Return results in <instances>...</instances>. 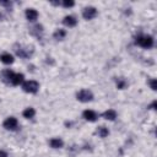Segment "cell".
Here are the masks:
<instances>
[{
  "instance_id": "cell-3",
  "label": "cell",
  "mask_w": 157,
  "mask_h": 157,
  "mask_svg": "<svg viewBox=\"0 0 157 157\" xmlns=\"http://www.w3.org/2000/svg\"><path fill=\"white\" fill-rule=\"evenodd\" d=\"M22 90L27 93H37L39 90V83L34 80H29V81H25L22 83Z\"/></svg>"
},
{
  "instance_id": "cell-8",
  "label": "cell",
  "mask_w": 157,
  "mask_h": 157,
  "mask_svg": "<svg viewBox=\"0 0 157 157\" xmlns=\"http://www.w3.org/2000/svg\"><path fill=\"white\" fill-rule=\"evenodd\" d=\"M82 117H83L86 120H88V121H96V120L98 119V114H97L94 110H91V109L83 110Z\"/></svg>"
},
{
  "instance_id": "cell-15",
  "label": "cell",
  "mask_w": 157,
  "mask_h": 157,
  "mask_svg": "<svg viewBox=\"0 0 157 157\" xmlns=\"http://www.w3.org/2000/svg\"><path fill=\"white\" fill-rule=\"evenodd\" d=\"M115 85H117V88L124 90L128 86V81L124 77H115Z\"/></svg>"
},
{
  "instance_id": "cell-21",
  "label": "cell",
  "mask_w": 157,
  "mask_h": 157,
  "mask_svg": "<svg viewBox=\"0 0 157 157\" xmlns=\"http://www.w3.org/2000/svg\"><path fill=\"white\" fill-rule=\"evenodd\" d=\"M148 85H150V87H151L153 91L157 90V81H156L155 78H151V80L148 81Z\"/></svg>"
},
{
  "instance_id": "cell-5",
  "label": "cell",
  "mask_w": 157,
  "mask_h": 157,
  "mask_svg": "<svg viewBox=\"0 0 157 157\" xmlns=\"http://www.w3.org/2000/svg\"><path fill=\"white\" fill-rule=\"evenodd\" d=\"M2 125H4V128L6 130H10V131H15V130L18 129V121H17V119L15 117L6 118L4 120V123H2Z\"/></svg>"
},
{
  "instance_id": "cell-20",
  "label": "cell",
  "mask_w": 157,
  "mask_h": 157,
  "mask_svg": "<svg viewBox=\"0 0 157 157\" xmlns=\"http://www.w3.org/2000/svg\"><path fill=\"white\" fill-rule=\"evenodd\" d=\"M60 5H63L64 7L69 9V7H72L75 5V2L72 0H63V1H60Z\"/></svg>"
},
{
  "instance_id": "cell-10",
  "label": "cell",
  "mask_w": 157,
  "mask_h": 157,
  "mask_svg": "<svg viewBox=\"0 0 157 157\" xmlns=\"http://www.w3.org/2000/svg\"><path fill=\"white\" fill-rule=\"evenodd\" d=\"M63 23H64L65 26H67V27H75V26L77 25V20H76L75 16L69 15V16H65V17H64Z\"/></svg>"
},
{
  "instance_id": "cell-19",
  "label": "cell",
  "mask_w": 157,
  "mask_h": 157,
  "mask_svg": "<svg viewBox=\"0 0 157 157\" xmlns=\"http://www.w3.org/2000/svg\"><path fill=\"white\" fill-rule=\"evenodd\" d=\"M23 78H25L23 74H16V75H15V78H13V83H12V86H17V85L22 83V82H23Z\"/></svg>"
},
{
  "instance_id": "cell-17",
  "label": "cell",
  "mask_w": 157,
  "mask_h": 157,
  "mask_svg": "<svg viewBox=\"0 0 157 157\" xmlns=\"http://www.w3.org/2000/svg\"><path fill=\"white\" fill-rule=\"evenodd\" d=\"M96 134L99 136V137H107L109 135V130L105 128V126H99L96 131Z\"/></svg>"
},
{
  "instance_id": "cell-23",
  "label": "cell",
  "mask_w": 157,
  "mask_h": 157,
  "mask_svg": "<svg viewBox=\"0 0 157 157\" xmlns=\"http://www.w3.org/2000/svg\"><path fill=\"white\" fill-rule=\"evenodd\" d=\"M156 107H157V102H156V101H153V102L148 105V108H150V109H156Z\"/></svg>"
},
{
  "instance_id": "cell-2",
  "label": "cell",
  "mask_w": 157,
  "mask_h": 157,
  "mask_svg": "<svg viewBox=\"0 0 157 157\" xmlns=\"http://www.w3.org/2000/svg\"><path fill=\"white\" fill-rule=\"evenodd\" d=\"M135 43L141 48L150 49L153 47V38L148 34H137L135 36Z\"/></svg>"
},
{
  "instance_id": "cell-1",
  "label": "cell",
  "mask_w": 157,
  "mask_h": 157,
  "mask_svg": "<svg viewBox=\"0 0 157 157\" xmlns=\"http://www.w3.org/2000/svg\"><path fill=\"white\" fill-rule=\"evenodd\" d=\"M13 50H15V53H16L17 56H20V58H22V59H28V58H31L32 54L34 53V47H33V45H31V47H25V45H22V44L16 43V44L13 45Z\"/></svg>"
},
{
  "instance_id": "cell-24",
  "label": "cell",
  "mask_w": 157,
  "mask_h": 157,
  "mask_svg": "<svg viewBox=\"0 0 157 157\" xmlns=\"http://www.w3.org/2000/svg\"><path fill=\"white\" fill-rule=\"evenodd\" d=\"M0 157H7V153L5 151H0Z\"/></svg>"
},
{
  "instance_id": "cell-13",
  "label": "cell",
  "mask_w": 157,
  "mask_h": 157,
  "mask_svg": "<svg viewBox=\"0 0 157 157\" xmlns=\"http://www.w3.org/2000/svg\"><path fill=\"white\" fill-rule=\"evenodd\" d=\"M0 60H1L4 64L9 65V64H12V63H13V56H12L10 53H2V54L0 55Z\"/></svg>"
},
{
  "instance_id": "cell-9",
  "label": "cell",
  "mask_w": 157,
  "mask_h": 157,
  "mask_svg": "<svg viewBox=\"0 0 157 157\" xmlns=\"http://www.w3.org/2000/svg\"><path fill=\"white\" fill-rule=\"evenodd\" d=\"M43 32H44V29H43V26H42V25H36V26H33V27L29 28V33H31L32 36L37 37L38 39L42 38Z\"/></svg>"
},
{
  "instance_id": "cell-12",
  "label": "cell",
  "mask_w": 157,
  "mask_h": 157,
  "mask_svg": "<svg viewBox=\"0 0 157 157\" xmlns=\"http://www.w3.org/2000/svg\"><path fill=\"white\" fill-rule=\"evenodd\" d=\"M49 145H50V147H53V148H61V147L64 146V142H63L61 139L54 137V139H50Z\"/></svg>"
},
{
  "instance_id": "cell-14",
  "label": "cell",
  "mask_w": 157,
  "mask_h": 157,
  "mask_svg": "<svg viewBox=\"0 0 157 157\" xmlns=\"http://www.w3.org/2000/svg\"><path fill=\"white\" fill-rule=\"evenodd\" d=\"M102 115H103V118L107 119V120H115V118H117V112H115L114 109H108V110H105Z\"/></svg>"
},
{
  "instance_id": "cell-11",
  "label": "cell",
  "mask_w": 157,
  "mask_h": 157,
  "mask_svg": "<svg viewBox=\"0 0 157 157\" xmlns=\"http://www.w3.org/2000/svg\"><path fill=\"white\" fill-rule=\"evenodd\" d=\"M26 18L28 21H36L38 18V11L34 10V9H27L26 10Z\"/></svg>"
},
{
  "instance_id": "cell-18",
  "label": "cell",
  "mask_w": 157,
  "mask_h": 157,
  "mask_svg": "<svg viewBox=\"0 0 157 157\" xmlns=\"http://www.w3.org/2000/svg\"><path fill=\"white\" fill-rule=\"evenodd\" d=\"M23 117L25 118H27V119H31V118H33L34 117V114H36V110H34V108H26L25 110H23Z\"/></svg>"
},
{
  "instance_id": "cell-16",
  "label": "cell",
  "mask_w": 157,
  "mask_h": 157,
  "mask_svg": "<svg viewBox=\"0 0 157 157\" xmlns=\"http://www.w3.org/2000/svg\"><path fill=\"white\" fill-rule=\"evenodd\" d=\"M65 36H66V31L63 29V28H59V29H56V31L53 33V37H54L56 40H61V39H64Z\"/></svg>"
},
{
  "instance_id": "cell-4",
  "label": "cell",
  "mask_w": 157,
  "mask_h": 157,
  "mask_svg": "<svg viewBox=\"0 0 157 157\" xmlns=\"http://www.w3.org/2000/svg\"><path fill=\"white\" fill-rule=\"evenodd\" d=\"M15 75H16V74H15L13 71L6 69V70H2V71L0 72V78H1V81H2L4 83H6V85H12V83H13V78H15Z\"/></svg>"
},
{
  "instance_id": "cell-7",
  "label": "cell",
  "mask_w": 157,
  "mask_h": 157,
  "mask_svg": "<svg viewBox=\"0 0 157 157\" xmlns=\"http://www.w3.org/2000/svg\"><path fill=\"white\" fill-rule=\"evenodd\" d=\"M82 16L85 20H92L97 16V9L93 7V6H88V7H85L83 11H82Z\"/></svg>"
},
{
  "instance_id": "cell-6",
  "label": "cell",
  "mask_w": 157,
  "mask_h": 157,
  "mask_svg": "<svg viewBox=\"0 0 157 157\" xmlns=\"http://www.w3.org/2000/svg\"><path fill=\"white\" fill-rule=\"evenodd\" d=\"M76 98H77L80 102H83V103L91 102V101L93 99V93H92L91 91H88V90H81V91H78V92L76 93Z\"/></svg>"
},
{
  "instance_id": "cell-22",
  "label": "cell",
  "mask_w": 157,
  "mask_h": 157,
  "mask_svg": "<svg viewBox=\"0 0 157 157\" xmlns=\"http://www.w3.org/2000/svg\"><path fill=\"white\" fill-rule=\"evenodd\" d=\"M0 5H1V6H5V7H7V9H11L12 2H11V1H4V0H0Z\"/></svg>"
}]
</instances>
